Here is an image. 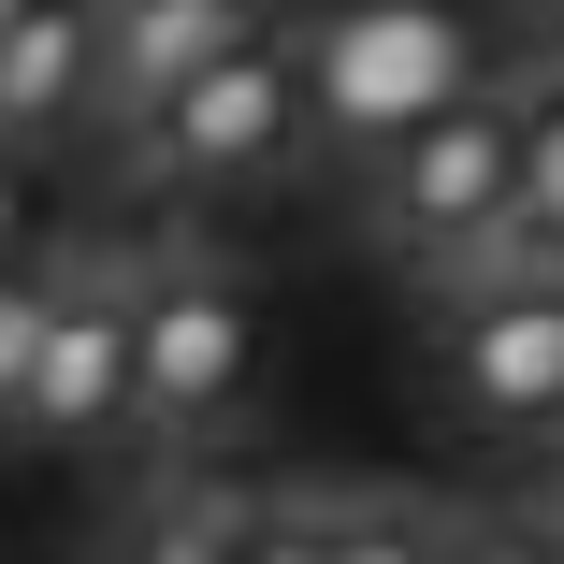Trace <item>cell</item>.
<instances>
[{
  "label": "cell",
  "instance_id": "obj_1",
  "mask_svg": "<svg viewBox=\"0 0 564 564\" xmlns=\"http://www.w3.org/2000/svg\"><path fill=\"white\" fill-rule=\"evenodd\" d=\"M362 217L405 275H448V290H492V275H535V232H521V87H478L448 101L434 131H405L391 160H362Z\"/></svg>",
  "mask_w": 564,
  "mask_h": 564
},
{
  "label": "cell",
  "instance_id": "obj_2",
  "mask_svg": "<svg viewBox=\"0 0 564 564\" xmlns=\"http://www.w3.org/2000/svg\"><path fill=\"white\" fill-rule=\"evenodd\" d=\"M304 87H318V145L391 160L405 131H434L448 101L492 87V15L478 0H318Z\"/></svg>",
  "mask_w": 564,
  "mask_h": 564
},
{
  "label": "cell",
  "instance_id": "obj_3",
  "mask_svg": "<svg viewBox=\"0 0 564 564\" xmlns=\"http://www.w3.org/2000/svg\"><path fill=\"white\" fill-rule=\"evenodd\" d=\"M318 131V87H304V30H247L232 58H203L174 101L131 117V174L145 188H247Z\"/></svg>",
  "mask_w": 564,
  "mask_h": 564
},
{
  "label": "cell",
  "instance_id": "obj_4",
  "mask_svg": "<svg viewBox=\"0 0 564 564\" xmlns=\"http://www.w3.org/2000/svg\"><path fill=\"white\" fill-rule=\"evenodd\" d=\"M448 405L478 434H564V275L448 290Z\"/></svg>",
  "mask_w": 564,
  "mask_h": 564
},
{
  "label": "cell",
  "instance_id": "obj_5",
  "mask_svg": "<svg viewBox=\"0 0 564 564\" xmlns=\"http://www.w3.org/2000/svg\"><path fill=\"white\" fill-rule=\"evenodd\" d=\"M117 420H145V290H58L44 362L15 391V448H101Z\"/></svg>",
  "mask_w": 564,
  "mask_h": 564
},
{
  "label": "cell",
  "instance_id": "obj_6",
  "mask_svg": "<svg viewBox=\"0 0 564 564\" xmlns=\"http://www.w3.org/2000/svg\"><path fill=\"white\" fill-rule=\"evenodd\" d=\"M247 377H261V304L232 275H203V261L145 275V420L160 434H217L247 405Z\"/></svg>",
  "mask_w": 564,
  "mask_h": 564
},
{
  "label": "cell",
  "instance_id": "obj_7",
  "mask_svg": "<svg viewBox=\"0 0 564 564\" xmlns=\"http://www.w3.org/2000/svg\"><path fill=\"white\" fill-rule=\"evenodd\" d=\"M247 30H275L261 0H101V101L145 117V101H174L203 58H232Z\"/></svg>",
  "mask_w": 564,
  "mask_h": 564
},
{
  "label": "cell",
  "instance_id": "obj_8",
  "mask_svg": "<svg viewBox=\"0 0 564 564\" xmlns=\"http://www.w3.org/2000/svg\"><path fill=\"white\" fill-rule=\"evenodd\" d=\"M101 117V0H30L0 30V145H44Z\"/></svg>",
  "mask_w": 564,
  "mask_h": 564
},
{
  "label": "cell",
  "instance_id": "obj_9",
  "mask_svg": "<svg viewBox=\"0 0 564 564\" xmlns=\"http://www.w3.org/2000/svg\"><path fill=\"white\" fill-rule=\"evenodd\" d=\"M521 232H535V275H564V58L521 73Z\"/></svg>",
  "mask_w": 564,
  "mask_h": 564
},
{
  "label": "cell",
  "instance_id": "obj_10",
  "mask_svg": "<svg viewBox=\"0 0 564 564\" xmlns=\"http://www.w3.org/2000/svg\"><path fill=\"white\" fill-rule=\"evenodd\" d=\"M44 318H58V290H44L30 261H0V420H15L30 362H44Z\"/></svg>",
  "mask_w": 564,
  "mask_h": 564
},
{
  "label": "cell",
  "instance_id": "obj_11",
  "mask_svg": "<svg viewBox=\"0 0 564 564\" xmlns=\"http://www.w3.org/2000/svg\"><path fill=\"white\" fill-rule=\"evenodd\" d=\"M521 15H550V30H564V0H521Z\"/></svg>",
  "mask_w": 564,
  "mask_h": 564
},
{
  "label": "cell",
  "instance_id": "obj_12",
  "mask_svg": "<svg viewBox=\"0 0 564 564\" xmlns=\"http://www.w3.org/2000/svg\"><path fill=\"white\" fill-rule=\"evenodd\" d=\"M15 15H30V0H0V30H15Z\"/></svg>",
  "mask_w": 564,
  "mask_h": 564
}]
</instances>
